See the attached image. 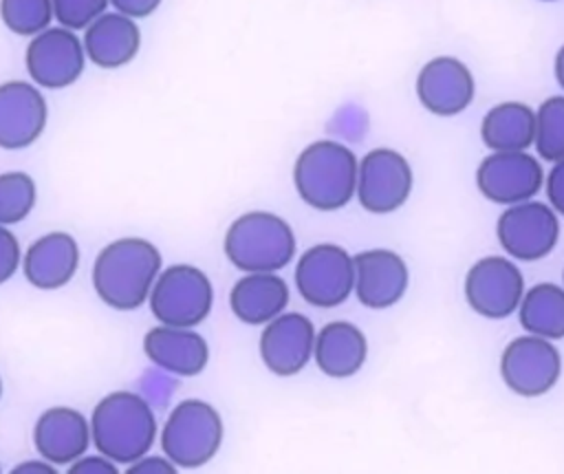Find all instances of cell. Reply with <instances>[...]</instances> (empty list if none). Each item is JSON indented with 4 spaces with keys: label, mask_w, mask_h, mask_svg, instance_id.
Returning <instances> with one entry per match:
<instances>
[{
    "label": "cell",
    "mask_w": 564,
    "mask_h": 474,
    "mask_svg": "<svg viewBox=\"0 0 564 474\" xmlns=\"http://www.w3.org/2000/svg\"><path fill=\"white\" fill-rule=\"evenodd\" d=\"M163 258L145 238L123 236L108 243L93 262V289L115 311L143 306L161 273Z\"/></svg>",
    "instance_id": "1"
},
{
    "label": "cell",
    "mask_w": 564,
    "mask_h": 474,
    "mask_svg": "<svg viewBox=\"0 0 564 474\" xmlns=\"http://www.w3.org/2000/svg\"><path fill=\"white\" fill-rule=\"evenodd\" d=\"M90 434L97 452L119 465H130L152 450L156 417L141 395L115 390L104 395L93 408Z\"/></svg>",
    "instance_id": "2"
},
{
    "label": "cell",
    "mask_w": 564,
    "mask_h": 474,
    "mask_svg": "<svg viewBox=\"0 0 564 474\" xmlns=\"http://www.w3.org/2000/svg\"><path fill=\"white\" fill-rule=\"evenodd\" d=\"M359 161L355 152L333 139L308 143L295 159L293 185L313 209H341L357 194Z\"/></svg>",
    "instance_id": "3"
},
{
    "label": "cell",
    "mask_w": 564,
    "mask_h": 474,
    "mask_svg": "<svg viewBox=\"0 0 564 474\" xmlns=\"http://www.w3.org/2000/svg\"><path fill=\"white\" fill-rule=\"evenodd\" d=\"M223 251L242 273L280 271L295 258V234L282 216L253 209L227 227Z\"/></svg>",
    "instance_id": "4"
},
{
    "label": "cell",
    "mask_w": 564,
    "mask_h": 474,
    "mask_svg": "<svg viewBox=\"0 0 564 474\" xmlns=\"http://www.w3.org/2000/svg\"><path fill=\"white\" fill-rule=\"evenodd\" d=\"M225 425L220 412L203 399H183L167 414L161 430V450L181 470L207 465L220 450Z\"/></svg>",
    "instance_id": "5"
},
{
    "label": "cell",
    "mask_w": 564,
    "mask_h": 474,
    "mask_svg": "<svg viewBox=\"0 0 564 474\" xmlns=\"http://www.w3.org/2000/svg\"><path fill=\"white\" fill-rule=\"evenodd\" d=\"M148 302L159 324L196 328L212 313L214 287L203 269L178 262L161 269Z\"/></svg>",
    "instance_id": "6"
},
{
    "label": "cell",
    "mask_w": 564,
    "mask_h": 474,
    "mask_svg": "<svg viewBox=\"0 0 564 474\" xmlns=\"http://www.w3.org/2000/svg\"><path fill=\"white\" fill-rule=\"evenodd\" d=\"M295 289L315 309H335L355 293V258L335 243L308 247L295 262Z\"/></svg>",
    "instance_id": "7"
},
{
    "label": "cell",
    "mask_w": 564,
    "mask_h": 474,
    "mask_svg": "<svg viewBox=\"0 0 564 474\" xmlns=\"http://www.w3.org/2000/svg\"><path fill=\"white\" fill-rule=\"evenodd\" d=\"M84 42L68 26H48L33 35L24 51V66L33 84L48 90L73 86L86 66Z\"/></svg>",
    "instance_id": "8"
},
{
    "label": "cell",
    "mask_w": 564,
    "mask_h": 474,
    "mask_svg": "<svg viewBox=\"0 0 564 474\" xmlns=\"http://www.w3.org/2000/svg\"><path fill=\"white\" fill-rule=\"evenodd\" d=\"M500 375L511 392L527 399L542 397L562 375V355L542 335H520L505 346Z\"/></svg>",
    "instance_id": "9"
},
{
    "label": "cell",
    "mask_w": 564,
    "mask_h": 474,
    "mask_svg": "<svg viewBox=\"0 0 564 474\" xmlns=\"http://www.w3.org/2000/svg\"><path fill=\"white\" fill-rule=\"evenodd\" d=\"M496 236L502 249L518 260H540L553 251L560 238L557 212L538 201L507 205L496 223Z\"/></svg>",
    "instance_id": "10"
},
{
    "label": "cell",
    "mask_w": 564,
    "mask_h": 474,
    "mask_svg": "<svg viewBox=\"0 0 564 474\" xmlns=\"http://www.w3.org/2000/svg\"><path fill=\"white\" fill-rule=\"evenodd\" d=\"M412 192V168L392 148H375L359 161L357 198L372 214H390L405 205Z\"/></svg>",
    "instance_id": "11"
},
{
    "label": "cell",
    "mask_w": 564,
    "mask_h": 474,
    "mask_svg": "<svg viewBox=\"0 0 564 474\" xmlns=\"http://www.w3.org/2000/svg\"><path fill=\"white\" fill-rule=\"evenodd\" d=\"M524 295L520 269L502 256H485L465 276V298L471 311L489 320H502L518 311Z\"/></svg>",
    "instance_id": "12"
},
{
    "label": "cell",
    "mask_w": 564,
    "mask_h": 474,
    "mask_svg": "<svg viewBox=\"0 0 564 474\" xmlns=\"http://www.w3.org/2000/svg\"><path fill=\"white\" fill-rule=\"evenodd\" d=\"M480 194L496 205H516L533 198L544 185L540 161L527 150L491 152L476 170Z\"/></svg>",
    "instance_id": "13"
},
{
    "label": "cell",
    "mask_w": 564,
    "mask_h": 474,
    "mask_svg": "<svg viewBox=\"0 0 564 474\" xmlns=\"http://www.w3.org/2000/svg\"><path fill=\"white\" fill-rule=\"evenodd\" d=\"M315 335V326L304 313L282 311L260 333V359L273 375L293 377L313 359Z\"/></svg>",
    "instance_id": "14"
},
{
    "label": "cell",
    "mask_w": 564,
    "mask_h": 474,
    "mask_svg": "<svg viewBox=\"0 0 564 474\" xmlns=\"http://www.w3.org/2000/svg\"><path fill=\"white\" fill-rule=\"evenodd\" d=\"M48 121V106L37 84L9 79L0 84V148L24 150L33 146Z\"/></svg>",
    "instance_id": "15"
},
{
    "label": "cell",
    "mask_w": 564,
    "mask_h": 474,
    "mask_svg": "<svg viewBox=\"0 0 564 474\" xmlns=\"http://www.w3.org/2000/svg\"><path fill=\"white\" fill-rule=\"evenodd\" d=\"M476 95L471 71L456 57H432L416 77V97L425 110L438 117L463 112Z\"/></svg>",
    "instance_id": "16"
},
{
    "label": "cell",
    "mask_w": 564,
    "mask_h": 474,
    "mask_svg": "<svg viewBox=\"0 0 564 474\" xmlns=\"http://www.w3.org/2000/svg\"><path fill=\"white\" fill-rule=\"evenodd\" d=\"M355 258V295L372 309L394 306L408 291L410 273L405 260L390 249H366Z\"/></svg>",
    "instance_id": "17"
},
{
    "label": "cell",
    "mask_w": 564,
    "mask_h": 474,
    "mask_svg": "<svg viewBox=\"0 0 564 474\" xmlns=\"http://www.w3.org/2000/svg\"><path fill=\"white\" fill-rule=\"evenodd\" d=\"M93 441L90 421L70 406L44 410L33 425L35 452L53 465H70Z\"/></svg>",
    "instance_id": "18"
},
{
    "label": "cell",
    "mask_w": 564,
    "mask_h": 474,
    "mask_svg": "<svg viewBox=\"0 0 564 474\" xmlns=\"http://www.w3.org/2000/svg\"><path fill=\"white\" fill-rule=\"evenodd\" d=\"M143 353L156 368L178 377H196L209 362L207 340L187 326H152L143 335Z\"/></svg>",
    "instance_id": "19"
},
{
    "label": "cell",
    "mask_w": 564,
    "mask_h": 474,
    "mask_svg": "<svg viewBox=\"0 0 564 474\" xmlns=\"http://www.w3.org/2000/svg\"><path fill=\"white\" fill-rule=\"evenodd\" d=\"M79 267V245L68 231H48L22 254V273L40 291L66 287Z\"/></svg>",
    "instance_id": "20"
},
{
    "label": "cell",
    "mask_w": 564,
    "mask_h": 474,
    "mask_svg": "<svg viewBox=\"0 0 564 474\" xmlns=\"http://www.w3.org/2000/svg\"><path fill=\"white\" fill-rule=\"evenodd\" d=\"M86 57L99 68H121L130 64L141 49V29L134 18L106 11L84 29Z\"/></svg>",
    "instance_id": "21"
},
{
    "label": "cell",
    "mask_w": 564,
    "mask_h": 474,
    "mask_svg": "<svg viewBox=\"0 0 564 474\" xmlns=\"http://www.w3.org/2000/svg\"><path fill=\"white\" fill-rule=\"evenodd\" d=\"M289 298V284L278 271H249L234 282L229 291V309L240 322L264 326L286 311Z\"/></svg>",
    "instance_id": "22"
},
{
    "label": "cell",
    "mask_w": 564,
    "mask_h": 474,
    "mask_svg": "<svg viewBox=\"0 0 564 474\" xmlns=\"http://www.w3.org/2000/svg\"><path fill=\"white\" fill-rule=\"evenodd\" d=\"M368 357V340L352 322L335 320L315 335L313 359L317 368L333 379H346L361 370Z\"/></svg>",
    "instance_id": "23"
},
{
    "label": "cell",
    "mask_w": 564,
    "mask_h": 474,
    "mask_svg": "<svg viewBox=\"0 0 564 474\" xmlns=\"http://www.w3.org/2000/svg\"><path fill=\"white\" fill-rule=\"evenodd\" d=\"M480 137L491 152L527 150L535 141V112L522 101H502L482 117Z\"/></svg>",
    "instance_id": "24"
},
{
    "label": "cell",
    "mask_w": 564,
    "mask_h": 474,
    "mask_svg": "<svg viewBox=\"0 0 564 474\" xmlns=\"http://www.w3.org/2000/svg\"><path fill=\"white\" fill-rule=\"evenodd\" d=\"M520 324L527 333L546 340L564 337V287L540 282L524 291L518 306Z\"/></svg>",
    "instance_id": "25"
},
{
    "label": "cell",
    "mask_w": 564,
    "mask_h": 474,
    "mask_svg": "<svg viewBox=\"0 0 564 474\" xmlns=\"http://www.w3.org/2000/svg\"><path fill=\"white\" fill-rule=\"evenodd\" d=\"M37 187L31 174L11 170L0 174V225L22 223L35 207Z\"/></svg>",
    "instance_id": "26"
},
{
    "label": "cell",
    "mask_w": 564,
    "mask_h": 474,
    "mask_svg": "<svg viewBox=\"0 0 564 474\" xmlns=\"http://www.w3.org/2000/svg\"><path fill=\"white\" fill-rule=\"evenodd\" d=\"M535 150L555 163L564 159V95L549 97L535 112Z\"/></svg>",
    "instance_id": "27"
},
{
    "label": "cell",
    "mask_w": 564,
    "mask_h": 474,
    "mask_svg": "<svg viewBox=\"0 0 564 474\" xmlns=\"http://www.w3.org/2000/svg\"><path fill=\"white\" fill-rule=\"evenodd\" d=\"M53 0H0L2 24L22 37H33L51 26Z\"/></svg>",
    "instance_id": "28"
},
{
    "label": "cell",
    "mask_w": 564,
    "mask_h": 474,
    "mask_svg": "<svg viewBox=\"0 0 564 474\" xmlns=\"http://www.w3.org/2000/svg\"><path fill=\"white\" fill-rule=\"evenodd\" d=\"M110 0H53L55 20L73 31H84L93 20L108 11Z\"/></svg>",
    "instance_id": "29"
},
{
    "label": "cell",
    "mask_w": 564,
    "mask_h": 474,
    "mask_svg": "<svg viewBox=\"0 0 564 474\" xmlns=\"http://www.w3.org/2000/svg\"><path fill=\"white\" fill-rule=\"evenodd\" d=\"M22 265V249L15 234L0 225V284H4Z\"/></svg>",
    "instance_id": "30"
},
{
    "label": "cell",
    "mask_w": 564,
    "mask_h": 474,
    "mask_svg": "<svg viewBox=\"0 0 564 474\" xmlns=\"http://www.w3.org/2000/svg\"><path fill=\"white\" fill-rule=\"evenodd\" d=\"M119 463L108 459L106 454H82L68 465V474H117Z\"/></svg>",
    "instance_id": "31"
},
{
    "label": "cell",
    "mask_w": 564,
    "mask_h": 474,
    "mask_svg": "<svg viewBox=\"0 0 564 474\" xmlns=\"http://www.w3.org/2000/svg\"><path fill=\"white\" fill-rule=\"evenodd\" d=\"M544 185H546V198H549V205L564 216V159L555 161L553 168L549 170L546 179H544Z\"/></svg>",
    "instance_id": "32"
},
{
    "label": "cell",
    "mask_w": 564,
    "mask_h": 474,
    "mask_svg": "<svg viewBox=\"0 0 564 474\" xmlns=\"http://www.w3.org/2000/svg\"><path fill=\"white\" fill-rule=\"evenodd\" d=\"M126 472L128 474H176L178 467L165 454L163 456H148V454H143L141 459L130 463Z\"/></svg>",
    "instance_id": "33"
},
{
    "label": "cell",
    "mask_w": 564,
    "mask_h": 474,
    "mask_svg": "<svg viewBox=\"0 0 564 474\" xmlns=\"http://www.w3.org/2000/svg\"><path fill=\"white\" fill-rule=\"evenodd\" d=\"M161 2L163 0H110L115 11L126 13V15L134 18V20L152 15L161 7Z\"/></svg>",
    "instance_id": "34"
},
{
    "label": "cell",
    "mask_w": 564,
    "mask_h": 474,
    "mask_svg": "<svg viewBox=\"0 0 564 474\" xmlns=\"http://www.w3.org/2000/svg\"><path fill=\"white\" fill-rule=\"evenodd\" d=\"M11 472L13 474H55L57 470H55V465L51 461L40 456L37 461H22V463H18Z\"/></svg>",
    "instance_id": "35"
},
{
    "label": "cell",
    "mask_w": 564,
    "mask_h": 474,
    "mask_svg": "<svg viewBox=\"0 0 564 474\" xmlns=\"http://www.w3.org/2000/svg\"><path fill=\"white\" fill-rule=\"evenodd\" d=\"M555 79L564 88V44L560 46V51L555 55Z\"/></svg>",
    "instance_id": "36"
},
{
    "label": "cell",
    "mask_w": 564,
    "mask_h": 474,
    "mask_svg": "<svg viewBox=\"0 0 564 474\" xmlns=\"http://www.w3.org/2000/svg\"><path fill=\"white\" fill-rule=\"evenodd\" d=\"M0 399H2V377H0Z\"/></svg>",
    "instance_id": "37"
},
{
    "label": "cell",
    "mask_w": 564,
    "mask_h": 474,
    "mask_svg": "<svg viewBox=\"0 0 564 474\" xmlns=\"http://www.w3.org/2000/svg\"><path fill=\"white\" fill-rule=\"evenodd\" d=\"M542 2H555V0H542Z\"/></svg>",
    "instance_id": "38"
},
{
    "label": "cell",
    "mask_w": 564,
    "mask_h": 474,
    "mask_svg": "<svg viewBox=\"0 0 564 474\" xmlns=\"http://www.w3.org/2000/svg\"><path fill=\"white\" fill-rule=\"evenodd\" d=\"M0 472H2V467H0Z\"/></svg>",
    "instance_id": "39"
},
{
    "label": "cell",
    "mask_w": 564,
    "mask_h": 474,
    "mask_svg": "<svg viewBox=\"0 0 564 474\" xmlns=\"http://www.w3.org/2000/svg\"><path fill=\"white\" fill-rule=\"evenodd\" d=\"M562 276H564V273H562Z\"/></svg>",
    "instance_id": "40"
}]
</instances>
